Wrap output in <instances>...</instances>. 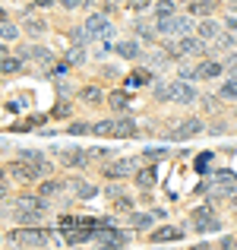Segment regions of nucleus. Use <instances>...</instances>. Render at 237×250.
<instances>
[{"instance_id": "f257e3e1", "label": "nucleus", "mask_w": 237, "mask_h": 250, "mask_svg": "<svg viewBox=\"0 0 237 250\" xmlns=\"http://www.w3.org/2000/svg\"><path fill=\"white\" fill-rule=\"evenodd\" d=\"M193 29L187 16H174V13H158V32L161 35H187Z\"/></svg>"}, {"instance_id": "f03ea898", "label": "nucleus", "mask_w": 237, "mask_h": 250, "mask_svg": "<svg viewBox=\"0 0 237 250\" xmlns=\"http://www.w3.org/2000/svg\"><path fill=\"white\" fill-rule=\"evenodd\" d=\"M193 225H196V231L212 234V231L221 228V222H218V215L212 212V206H199V209H193Z\"/></svg>"}, {"instance_id": "7ed1b4c3", "label": "nucleus", "mask_w": 237, "mask_h": 250, "mask_svg": "<svg viewBox=\"0 0 237 250\" xmlns=\"http://www.w3.org/2000/svg\"><path fill=\"white\" fill-rule=\"evenodd\" d=\"M158 95L171 98L174 104H190V102H196V89H193V85H187V83H171L168 89H158Z\"/></svg>"}, {"instance_id": "20e7f679", "label": "nucleus", "mask_w": 237, "mask_h": 250, "mask_svg": "<svg viewBox=\"0 0 237 250\" xmlns=\"http://www.w3.org/2000/svg\"><path fill=\"white\" fill-rule=\"evenodd\" d=\"M171 57H187V54H202V38H190V35H183L180 42H174L171 44V51H168Z\"/></svg>"}, {"instance_id": "39448f33", "label": "nucleus", "mask_w": 237, "mask_h": 250, "mask_svg": "<svg viewBox=\"0 0 237 250\" xmlns=\"http://www.w3.org/2000/svg\"><path fill=\"white\" fill-rule=\"evenodd\" d=\"M10 241H19L22 247H44L48 244V234H44L41 228H25V231H19L16 238H10Z\"/></svg>"}, {"instance_id": "423d86ee", "label": "nucleus", "mask_w": 237, "mask_h": 250, "mask_svg": "<svg viewBox=\"0 0 237 250\" xmlns=\"http://www.w3.org/2000/svg\"><path fill=\"white\" fill-rule=\"evenodd\" d=\"M10 174L16 177L19 184H25V181H35V177H41V171H38L35 165H29V162L19 159V162H13V165H10Z\"/></svg>"}, {"instance_id": "0eeeda50", "label": "nucleus", "mask_w": 237, "mask_h": 250, "mask_svg": "<svg viewBox=\"0 0 237 250\" xmlns=\"http://www.w3.org/2000/svg\"><path fill=\"white\" fill-rule=\"evenodd\" d=\"M85 32H89V38H104L108 35V16H101V13H95V16H89V22H85Z\"/></svg>"}, {"instance_id": "6e6552de", "label": "nucleus", "mask_w": 237, "mask_h": 250, "mask_svg": "<svg viewBox=\"0 0 237 250\" xmlns=\"http://www.w3.org/2000/svg\"><path fill=\"white\" fill-rule=\"evenodd\" d=\"M13 206H16L13 212H44V209H48L44 200H38V196H19Z\"/></svg>"}, {"instance_id": "1a4fd4ad", "label": "nucleus", "mask_w": 237, "mask_h": 250, "mask_svg": "<svg viewBox=\"0 0 237 250\" xmlns=\"http://www.w3.org/2000/svg\"><path fill=\"white\" fill-rule=\"evenodd\" d=\"M95 241H101V244H114V247H123V244H127V234L114 231V228H95Z\"/></svg>"}, {"instance_id": "9d476101", "label": "nucleus", "mask_w": 237, "mask_h": 250, "mask_svg": "<svg viewBox=\"0 0 237 250\" xmlns=\"http://www.w3.org/2000/svg\"><path fill=\"white\" fill-rule=\"evenodd\" d=\"M196 133H202V124H199V121H183L180 127L171 133V140L180 143V140H190V136H196Z\"/></svg>"}, {"instance_id": "9b49d317", "label": "nucleus", "mask_w": 237, "mask_h": 250, "mask_svg": "<svg viewBox=\"0 0 237 250\" xmlns=\"http://www.w3.org/2000/svg\"><path fill=\"white\" fill-rule=\"evenodd\" d=\"M183 238V231H177V228H158V231H152V241L155 244H164V241H180Z\"/></svg>"}, {"instance_id": "f8f14e48", "label": "nucleus", "mask_w": 237, "mask_h": 250, "mask_svg": "<svg viewBox=\"0 0 237 250\" xmlns=\"http://www.w3.org/2000/svg\"><path fill=\"white\" fill-rule=\"evenodd\" d=\"M22 29H29L32 35H41L48 25H44V19L41 16H35V13H29V16H22Z\"/></svg>"}, {"instance_id": "ddd939ff", "label": "nucleus", "mask_w": 237, "mask_h": 250, "mask_svg": "<svg viewBox=\"0 0 237 250\" xmlns=\"http://www.w3.org/2000/svg\"><path fill=\"white\" fill-rule=\"evenodd\" d=\"M114 136H123V140L136 136V124L130 121V117H123V121H114Z\"/></svg>"}, {"instance_id": "4468645a", "label": "nucleus", "mask_w": 237, "mask_h": 250, "mask_svg": "<svg viewBox=\"0 0 237 250\" xmlns=\"http://www.w3.org/2000/svg\"><path fill=\"white\" fill-rule=\"evenodd\" d=\"M19 159H22V162H29V165H35L38 171H41V174L48 171V162H44L38 152H32V149H22V152H19Z\"/></svg>"}, {"instance_id": "2eb2a0df", "label": "nucleus", "mask_w": 237, "mask_h": 250, "mask_svg": "<svg viewBox=\"0 0 237 250\" xmlns=\"http://www.w3.org/2000/svg\"><path fill=\"white\" fill-rule=\"evenodd\" d=\"M117 54L123 61H133V57H139V44L136 42H117Z\"/></svg>"}, {"instance_id": "dca6fc26", "label": "nucleus", "mask_w": 237, "mask_h": 250, "mask_svg": "<svg viewBox=\"0 0 237 250\" xmlns=\"http://www.w3.org/2000/svg\"><path fill=\"white\" fill-rule=\"evenodd\" d=\"M130 171H133V162H114V165L104 168V174L108 177H123V174H130Z\"/></svg>"}, {"instance_id": "f3484780", "label": "nucleus", "mask_w": 237, "mask_h": 250, "mask_svg": "<svg viewBox=\"0 0 237 250\" xmlns=\"http://www.w3.org/2000/svg\"><path fill=\"white\" fill-rule=\"evenodd\" d=\"M108 104H111V108H114V111H123V108H127V104H130L127 92H111V95H108Z\"/></svg>"}, {"instance_id": "a211bd4d", "label": "nucleus", "mask_w": 237, "mask_h": 250, "mask_svg": "<svg viewBox=\"0 0 237 250\" xmlns=\"http://www.w3.org/2000/svg\"><path fill=\"white\" fill-rule=\"evenodd\" d=\"M85 162H89V159H85L82 152H76V149H70V152H63V165H73V168H82Z\"/></svg>"}, {"instance_id": "6ab92c4d", "label": "nucleus", "mask_w": 237, "mask_h": 250, "mask_svg": "<svg viewBox=\"0 0 237 250\" xmlns=\"http://www.w3.org/2000/svg\"><path fill=\"white\" fill-rule=\"evenodd\" d=\"M190 10L199 13V16H209V13L215 10V0H193V3H190Z\"/></svg>"}, {"instance_id": "aec40b11", "label": "nucleus", "mask_w": 237, "mask_h": 250, "mask_svg": "<svg viewBox=\"0 0 237 250\" xmlns=\"http://www.w3.org/2000/svg\"><path fill=\"white\" fill-rule=\"evenodd\" d=\"M136 184H139L142 190H149L155 184V171L152 168H146V171H139V174H136Z\"/></svg>"}, {"instance_id": "412c9836", "label": "nucleus", "mask_w": 237, "mask_h": 250, "mask_svg": "<svg viewBox=\"0 0 237 250\" xmlns=\"http://www.w3.org/2000/svg\"><path fill=\"white\" fill-rule=\"evenodd\" d=\"M196 32H199V38H218V25H215V22H209V19H206V22H202Z\"/></svg>"}, {"instance_id": "4be33fe9", "label": "nucleus", "mask_w": 237, "mask_h": 250, "mask_svg": "<svg viewBox=\"0 0 237 250\" xmlns=\"http://www.w3.org/2000/svg\"><path fill=\"white\" fill-rule=\"evenodd\" d=\"M92 133H95V136H108V133H114V121H98L95 127H92Z\"/></svg>"}, {"instance_id": "5701e85b", "label": "nucleus", "mask_w": 237, "mask_h": 250, "mask_svg": "<svg viewBox=\"0 0 237 250\" xmlns=\"http://www.w3.org/2000/svg\"><path fill=\"white\" fill-rule=\"evenodd\" d=\"M196 70H199V76H221L225 67H221V63H202V67H196Z\"/></svg>"}, {"instance_id": "b1692460", "label": "nucleus", "mask_w": 237, "mask_h": 250, "mask_svg": "<svg viewBox=\"0 0 237 250\" xmlns=\"http://www.w3.org/2000/svg\"><path fill=\"white\" fill-rule=\"evenodd\" d=\"M82 98H85V102H92V104H98V102H101V89H95V85H85V89H82Z\"/></svg>"}, {"instance_id": "393cba45", "label": "nucleus", "mask_w": 237, "mask_h": 250, "mask_svg": "<svg viewBox=\"0 0 237 250\" xmlns=\"http://www.w3.org/2000/svg\"><path fill=\"white\" fill-rule=\"evenodd\" d=\"M149 83V73H142V70H136L133 76H127V85L133 89V85H146Z\"/></svg>"}, {"instance_id": "a878e982", "label": "nucleus", "mask_w": 237, "mask_h": 250, "mask_svg": "<svg viewBox=\"0 0 237 250\" xmlns=\"http://www.w3.org/2000/svg\"><path fill=\"white\" fill-rule=\"evenodd\" d=\"M149 225H152V215L149 212H136L133 215V228H149Z\"/></svg>"}, {"instance_id": "bb28decb", "label": "nucleus", "mask_w": 237, "mask_h": 250, "mask_svg": "<svg viewBox=\"0 0 237 250\" xmlns=\"http://www.w3.org/2000/svg\"><path fill=\"white\" fill-rule=\"evenodd\" d=\"M16 70H19V61H16V57H10V54L3 51V73H16Z\"/></svg>"}, {"instance_id": "cd10ccee", "label": "nucleus", "mask_w": 237, "mask_h": 250, "mask_svg": "<svg viewBox=\"0 0 237 250\" xmlns=\"http://www.w3.org/2000/svg\"><path fill=\"white\" fill-rule=\"evenodd\" d=\"M13 38H19V25L3 22V42H13Z\"/></svg>"}, {"instance_id": "c85d7f7f", "label": "nucleus", "mask_w": 237, "mask_h": 250, "mask_svg": "<svg viewBox=\"0 0 237 250\" xmlns=\"http://www.w3.org/2000/svg\"><path fill=\"white\" fill-rule=\"evenodd\" d=\"M29 57H35V61L48 63V61H51V51H44V48H32V51H29Z\"/></svg>"}, {"instance_id": "c756f323", "label": "nucleus", "mask_w": 237, "mask_h": 250, "mask_svg": "<svg viewBox=\"0 0 237 250\" xmlns=\"http://www.w3.org/2000/svg\"><path fill=\"white\" fill-rule=\"evenodd\" d=\"M221 95H225V98H237V83H225V85H221Z\"/></svg>"}, {"instance_id": "7c9ffc66", "label": "nucleus", "mask_w": 237, "mask_h": 250, "mask_svg": "<svg viewBox=\"0 0 237 250\" xmlns=\"http://www.w3.org/2000/svg\"><path fill=\"white\" fill-rule=\"evenodd\" d=\"M57 190H60V184H57V181H48V184L41 181V196L44 193H57Z\"/></svg>"}, {"instance_id": "2f4dec72", "label": "nucleus", "mask_w": 237, "mask_h": 250, "mask_svg": "<svg viewBox=\"0 0 237 250\" xmlns=\"http://www.w3.org/2000/svg\"><path fill=\"white\" fill-rule=\"evenodd\" d=\"M215 181H218V184H231V187H234V174H231V171H218Z\"/></svg>"}, {"instance_id": "473e14b6", "label": "nucleus", "mask_w": 237, "mask_h": 250, "mask_svg": "<svg viewBox=\"0 0 237 250\" xmlns=\"http://www.w3.org/2000/svg\"><path fill=\"white\" fill-rule=\"evenodd\" d=\"M63 6H67V10H73V6H89L92 0H60Z\"/></svg>"}, {"instance_id": "72a5a7b5", "label": "nucleus", "mask_w": 237, "mask_h": 250, "mask_svg": "<svg viewBox=\"0 0 237 250\" xmlns=\"http://www.w3.org/2000/svg\"><path fill=\"white\" fill-rule=\"evenodd\" d=\"M225 70H228V73H234V76H237V54H231V57L225 61Z\"/></svg>"}, {"instance_id": "f704fd0d", "label": "nucleus", "mask_w": 237, "mask_h": 250, "mask_svg": "<svg viewBox=\"0 0 237 250\" xmlns=\"http://www.w3.org/2000/svg\"><path fill=\"white\" fill-rule=\"evenodd\" d=\"M209 162H212V152H202V159L196 162V168H199V171H206V168H209Z\"/></svg>"}, {"instance_id": "c9c22d12", "label": "nucleus", "mask_w": 237, "mask_h": 250, "mask_svg": "<svg viewBox=\"0 0 237 250\" xmlns=\"http://www.w3.org/2000/svg\"><path fill=\"white\" fill-rule=\"evenodd\" d=\"M127 6H130V10H146L149 0H127Z\"/></svg>"}, {"instance_id": "e433bc0d", "label": "nucleus", "mask_w": 237, "mask_h": 250, "mask_svg": "<svg viewBox=\"0 0 237 250\" xmlns=\"http://www.w3.org/2000/svg\"><path fill=\"white\" fill-rule=\"evenodd\" d=\"M76 193H79V196H92V193H95V190H92L89 184H76Z\"/></svg>"}, {"instance_id": "4c0bfd02", "label": "nucleus", "mask_w": 237, "mask_h": 250, "mask_svg": "<svg viewBox=\"0 0 237 250\" xmlns=\"http://www.w3.org/2000/svg\"><path fill=\"white\" fill-rule=\"evenodd\" d=\"M114 206H117V209H123V212H127V209H130V206H133V203H130V200H127V196H117V203H114Z\"/></svg>"}, {"instance_id": "58836bf2", "label": "nucleus", "mask_w": 237, "mask_h": 250, "mask_svg": "<svg viewBox=\"0 0 237 250\" xmlns=\"http://www.w3.org/2000/svg\"><path fill=\"white\" fill-rule=\"evenodd\" d=\"M158 13H174V3H171V0H161V3H158Z\"/></svg>"}, {"instance_id": "ea45409f", "label": "nucleus", "mask_w": 237, "mask_h": 250, "mask_svg": "<svg viewBox=\"0 0 237 250\" xmlns=\"http://www.w3.org/2000/svg\"><path fill=\"white\" fill-rule=\"evenodd\" d=\"M89 130H92V127H85V124H73V127H70V133L79 136V133H89Z\"/></svg>"}, {"instance_id": "a19ab883", "label": "nucleus", "mask_w": 237, "mask_h": 250, "mask_svg": "<svg viewBox=\"0 0 237 250\" xmlns=\"http://www.w3.org/2000/svg\"><path fill=\"white\" fill-rule=\"evenodd\" d=\"M221 247H237V238H221Z\"/></svg>"}, {"instance_id": "79ce46f5", "label": "nucleus", "mask_w": 237, "mask_h": 250, "mask_svg": "<svg viewBox=\"0 0 237 250\" xmlns=\"http://www.w3.org/2000/svg\"><path fill=\"white\" fill-rule=\"evenodd\" d=\"M51 3H54V0H35V6H38V10H44V6H51Z\"/></svg>"}, {"instance_id": "37998d69", "label": "nucleus", "mask_w": 237, "mask_h": 250, "mask_svg": "<svg viewBox=\"0 0 237 250\" xmlns=\"http://www.w3.org/2000/svg\"><path fill=\"white\" fill-rule=\"evenodd\" d=\"M114 3H117V0H114Z\"/></svg>"}]
</instances>
